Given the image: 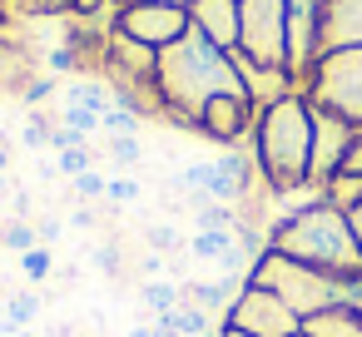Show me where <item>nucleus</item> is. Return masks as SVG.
<instances>
[{
	"label": "nucleus",
	"instance_id": "1",
	"mask_svg": "<svg viewBox=\"0 0 362 337\" xmlns=\"http://www.w3.org/2000/svg\"><path fill=\"white\" fill-rule=\"evenodd\" d=\"M154 95H159V105L179 124L199 129V114H204L209 100H218V95H248V90H243V80L233 70V55L218 50L214 40H204L189 25L169 50L154 55Z\"/></svg>",
	"mask_w": 362,
	"mask_h": 337
},
{
	"label": "nucleus",
	"instance_id": "2",
	"mask_svg": "<svg viewBox=\"0 0 362 337\" xmlns=\"http://www.w3.org/2000/svg\"><path fill=\"white\" fill-rule=\"evenodd\" d=\"M263 248H273V253H283L293 263H308L317 273H332V278H362V248L352 238V223L322 194H313L303 208L283 213L268 228Z\"/></svg>",
	"mask_w": 362,
	"mask_h": 337
},
{
	"label": "nucleus",
	"instance_id": "3",
	"mask_svg": "<svg viewBox=\"0 0 362 337\" xmlns=\"http://www.w3.org/2000/svg\"><path fill=\"white\" fill-rule=\"evenodd\" d=\"M253 164L273 199L308 194L313 174V105L303 95H288L268 110H258L253 124Z\"/></svg>",
	"mask_w": 362,
	"mask_h": 337
},
{
	"label": "nucleus",
	"instance_id": "4",
	"mask_svg": "<svg viewBox=\"0 0 362 337\" xmlns=\"http://www.w3.org/2000/svg\"><path fill=\"white\" fill-rule=\"evenodd\" d=\"M248 283L278 292L298 317H313V312H327V307H347V302H352V278L317 273V268L293 263V258H283V253H273V248H258Z\"/></svg>",
	"mask_w": 362,
	"mask_h": 337
},
{
	"label": "nucleus",
	"instance_id": "5",
	"mask_svg": "<svg viewBox=\"0 0 362 337\" xmlns=\"http://www.w3.org/2000/svg\"><path fill=\"white\" fill-rule=\"evenodd\" d=\"M303 100L313 110H327L337 119H347L352 129H362V50H332L322 60H313V70L298 80Z\"/></svg>",
	"mask_w": 362,
	"mask_h": 337
},
{
	"label": "nucleus",
	"instance_id": "6",
	"mask_svg": "<svg viewBox=\"0 0 362 337\" xmlns=\"http://www.w3.org/2000/svg\"><path fill=\"white\" fill-rule=\"evenodd\" d=\"M238 50L253 65L288 70V0H238Z\"/></svg>",
	"mask_w": 362,
	"mask_h": 337
},
{
	"label": "nucleus",
	"instance_id": "7",
	"mask_svg": "<svg viewBox=\"0 0 362 337\" xmlns=\"http://www.w3.org/2000/svg\"><path fill=\"white\" fill-rule=\"evenodd\" d=\"M223 322L233 332H243V337H298L303 332V317L278 292H268L258 283H243V292L233 297V307H228Z\"/></svg>",
	"mask_w": 362,
	"mask_h": 337
},
{
	"label": "nucleus",
	"instance_id": "8",
	"mask_svg": "<svg viewBox=\"0 0 362 337\" xmlns=\"http://www.w3.org/2000/svg\"><path fill=\"white\" fill-rule=\"evenodd\" d=\"M115 30L124 40H134V45H144V50L159 55V50H169L189 30V11L154 6V0H129V6H119V16H115Z\"/></svg>",
	"mask_w": 362,
	"mask_h": 337
},
{
	"label": "nucleus",
	"instance_id": "9",
	"mask_svg": "<svg viewBox=\"0 0 362 337\" xmlns=\"http://www.w3.org/2000/svg\"><path fill=\"white\" fill-rule=\"evenodd\" d=\"M357 134H362V129H352L347 119H337V114H327V110H313V174H308L313 194H322V184L342 174V164H347Z\"/></svg>",
	"mask_w": 362,
	"mask_h": 337
},
{
	"label": "nucleus",
	"instance_id": "10",
	"mask_svg": "<svg viewBox=\"0 0 362 337\" xmlns=\"http://www.w3.org/2000/svg\"><path fill=\"white\" fill-rule=\"evenodd\" d=\"M253 124H258V105H253L248 95H218V100H209L204 114H199V134L214 139V144H223V149L253 139Z\"/></svg>",
	"mask_w": 362,
	"mask_h": 337
},
{
	"label": "nucleus",
	"instance_id": "11",
	"mask_svg": "<svg viewBox=\"0 0 362 337\" xmlns=\"http://www.w3.org/2000/svg\"><path fill=\"white\" fill-rule=\"evenodd\" d=\"M327 0H288V75L303 80L317 60V25Z\"/></svg>",
	"mask_w": 362,
	"mask_h": 337
},
{
	"label": "nucleus",
	"instance_id": "12",
	"mask_svg": "<svg viewBox=\"0 0 362 337\" xmlns=\"http://www.w3.org/2000/svg\"><path fill=\"white\" fill-rule=\"evenodd\" d=\"M332 50H362V0H327L317 25V60Z\"/></svg>",
	"mask_w": 362,
	"mask_h": 337
},
{
	"label": "nucleus",
	"instance_id": "13",
	"mask_svg": "<svg viewBox=\"0 0 362 337\" xmlns=\"http://www.w3.org/2000/svg\"><path fill=\"white\" fill-rule=\"evenodd\" d=\"M189 25L214 40L218 50H238V0H194L189 6Z\"/></svg>",
	"mask_w": 362,
	"mask_h": 337
},
{
	"label": "nucleus",
	"instance_id": "14",
	"mask_svg": "<svg viewBox=\"0 0 362 337\" xmlns=\"http://www.w3.org/2000/svg\"><path fill=\"white\" fill-rule=\"evenodd\" d=\"M238 243H253L243 228H209V233H189V258L194 263H218L223 253H233Z\"/></svg>",
	"mask_w": 362,
	"mask_h": 337
},
{
	"label": "nucleus",
	"instance_id": "15",
	"mask_svg": "<svg viewBox=\"0 0 362 337\" xmlns=\"http://www.w3.org/2000/svg\"><path fill=\"white\" fill-rule=\"evenodd\" d=\"M303 332L308 337H362V317L352 307H327V312L303 317Z\"/></svg>",
	"mask_w": 362,
	"mask_h": 337
},
{
	"label": "nucleus",
	"instance_id": "16",
	"mask_svg": "<svg viewBox=\"0 0 362 337\" xmlns=\"http://www.w3.org/2000/svg\"><path fill=\"white\" fill-rule=\"evenodd\" d=\"M60 100H65V105H85V110H95V114L105 119V114L119 105V90H110L105 80H70Z\"/></svg>",
	"mask_w": 362,
	"mask_h": 337
},
{
	"label": "nucleus",
	"instance_id": "17",
	"mask_svg": "<svg viewBox=\"0 0 362 337\" xmlns=\"http://www.w3.org/2000/svg\"><path fill=\"white\" fill-rule=\"evenodd\" d=\"M139 302H144L154 317H169V312L184 302V288H179L174 278H144V283H139Z\"/></svg>",
	"mask_w": 362,
	"mask_h": 337
},
{
	"label": "nucleus",
	"instance_id": "18",
	"mask_svg": "<svg viewBox=\"0 0 362 337\" xmlns=\"http://www.w3.org/2000/svg\"><path fill=\"white\" fill-rule=\"evenodd\" d=\"M16 263H21V278H25L30 288H45V283L55 278V248H50V243H35V248H25Z\"/></svg>",
	"mask_w": 362,
	"mask_h": 337
},
{
	"label": "nucleus",
	"instance_id": "19",
	"mask_svg": "<svg viewBox=\"0 0 362 337\" xmlns=\"http://www.w3.org/2000/svg\"><path fill=\"white\" fill-rule=\"evenodd\" d=\"M159 322H164V327H174L179 337H209V327H214V317H209L199 302H189V297H184L169 317H159Z\"/></svg>",
	"mask_w": 362,
	"mask_h": 337
},
{
	"label": "nucleus",
	"instance_id": "20",
	"mask_svg": "<svg viewBox=\"0 0 362 337\" xmlns=\"http://www.w3.org/2000/svg\"><path fill=\"white\" fill-rule=\"evenodd\" d=\"M35 307H40V292L35 288H25V292H16L11 297V307H6V322H0V332H21V327H30V317H35Z\"/></svg>",
	"mask_w": 362,
	"mask_h": 337
},
{
	"label": "nucleus",
	"instance_id": "21",
	"mask_svg": "<svg viewBox=\"0 0 362 337\" xmlns=\"http://www.w3.org/2000/svg\"><path fill=\"white\" fill-rule=\"evenodd\" d=\"M55 169H60V179L70 184V179H80L85 169H95V144H75V149H55Z\"/></svg>",
	"mask_w": 362,
	"mask_h": 337
},
{
	"label": "nucleus",
	"instance_id": "22",
	"mask_svg": "<svg viewBox=\"0 0 362 337\" xmlns=\"http://www.w3.org/2000/svg\"><path fill=\"white\" fill-rule=\"evenodd\" d=\"M0 243H6V248H11V253L21 258L25 248H35V243H40V228H35L30 218H11L6 228H0Z\"/></svg>",
	"mask_w": 362,
	"mask_h": 337
},
{
	"label": "nucleus",
	"instance_id": "23",
	"mask_svg": "<svg viewBox=\"0 0 362 337\" xmlns=\"http://www.w3.org/2000/svg\"><path fill=\"white\" fill-rule=\"evenodd\" d=\"M60 124L75 129L80 139H95V134H100V114L85 110V105H65V100H60Z\"/></svg>",
	"mask_w": 362,
	"mask_h": 337
},
{
	"label": "nucleus",
	"instance_id": "24",
	"mask_svg": "<svg viewBox=\"0 0 362 337\" xmlns=\"http://www.w3.org/2000/svg\"><path fill=\"white\" fill-rule=\"evenodd\" d=\"M100 134H105V139H115V134H139V110L115 105V110L100 119Z\"/></svg>",
	"mask_w": 362,
	"mask_h": 337
},
{
	"label": "nucleus",
	"instance_id": "25",
	"mask_svg": "<svg viewBox=\"0 0 362 337\" xmlns=\"http://www.w3.org/2000/svg\"><path fill=\"white\" fill-rule=\"evenodd\" d=\"M105 184H110V174L85 169L80 179H70V194H75V203H100V199H105Z\"/></svg>",
	"mask_w": 362,
	"mask_h": 337
},
{
	"label": "nucleus",
	"instance_id": "26",
	"mask_svg": "<svg viewBox=\"0 0 362 337\" xmlns=\"http://www.w3.org/2000/svg\"><path fill=\"white\" fill-rule=\"evenodd\" d=\"M105 154H110L115 164H124V169H134V164L144 159V149H139V134H115V139H105Z\"/></svg>",
	"mask_w": 362,
	"mask_h": 337
},
{
	"label": "nucleus",
	"instance_id": "27",
	"mask_svg": "<svg viewBox=\"0 0 362 337\" xmlns=\"http://www.w3.org/2000/svg\"><path fill=\"white\" fill-rule=\"evenodd\" d=\"M144 243H149L154 253H164V258H169V253H179V248H189V243L179 238V228H174V223H149V228H144Z\"/></svg>",
	"mask_w": 362,
	"mask_h": 337
},
{
	"label": "nucleus",
	"instance_id": "28",
	"mask_svg": "<svg viewBox=\"0 0 362 337\" xmlns=\"http://www.w3.org/2000/svg\"><path fill=\"white\" fill-rule=\"evenodd\" d=\"M139 179L134 174H110V184H105V203H139Z\"/></svg>",
	"mask_w": 362,
	"mask_h": 337
},
{
	"label": "nucleus",
	"instance_id": "29",
	"mask_svg": "<svg viewBox=\"0 0 362 337\" xmlns=\"http://www.w3.org/2000/svg\"><path fill=\"white\" fill-rule=\"evenodd\" d=\"M95 273H100V278H115V273H119V248L100 243V248H95Z\"/></svg>",
	"mask_w": 362,
	"mask_h": 337
},
{
	"label": "nucleus",
	"instance_id": "30",
	"mask_svg": "<svg viewBox=\"0 0 362 337\" xmlns=\"http://www.w3.org/2000/svg\"><path fill=\"white\" fill-rule=\"evenodd\" d=\"M50 70L70 75V70H75V50H50Z\"/></svg>",
	"mask_w": 362,
	"mask_h": 337
},
{
	"label": "nucleus",
	"instance_id": "31",
	"mask_svg": "<svg viewBox=\"0 0 362 337\" xmlns=\"http://www.w3.org/2000/svg\"><path fill=\"white\" fill-rule=\"evenodd\" d=\"M50 95H55V85H50V80H40V85H30V90H25V105H40V100H50Z\"/></svg>",
	"mask_w": 362,
	"mask_h": 337
},
{
	"label": "nucleus",
	"instance_id": "32",
	"mask_svg": "<svg viewBox=\"0 0 362 337\" xmlns=\"http://www.w3.org/2000/svg\"><path fill=\"white\" fill-rule=\"evenodd\" d=\"M342 174H362V134H357V144H352V154H347Z\"/></svg>",
	"mask_w": 362,
	"mask_h": 337
},
{
	"label": "nucleus",
	"instance_id": "33",
	"mask_svg": "<svg viewBox=\"0 0 362 337\" xmlns=\"http://www.w3.org/2000/svg\"><path fill=\"white\" fill-rule=\"evenodd\" d=\"M347 223H352V238H357V248H362V203L347 208Z\"/></svg>",
	"mask_w": 362,
	"mask_h": 337
},
{
	"label": "nucleus",
	"instance_id": "34",
	"mask_svg": "<svg viewBox=\"0 0 362 337\" xmlns=\"http://www.w3.org/2000/svg\"><path fill=\"white\" fill-rule=\"evenodd\" d=\"M357 317H362V278H352V302H347Z\"/></svg>",
	"mask_w": 362,
	"mask_h": 337
},
{
	"label": "nucleus",
	"instance_id": "35",
	"mask_svg": "<svg viewBox=\"0 0 362 337\" xmlns=\"http://www.w3.org/2000/svg\"><path fill=\"white\" fill-rule=\"evenodd\" d=\"M154 6H179V11H189V6H194V0H154Z\"/></svg>",
	"mask_w": 362,
	"mask_h": 337
},
{
	"label": "nucleus",
	"instance_id": "36",
	"mask_svg": "<svg viewBox=\"0 0 362 337\" xmlns=\"http://www.w3.org/2000/svg\"><path fill=\"white\" fill-rule=\"evenodd\" d=\"M0 174H11V149H0Z\"/></svg>",
	"mask_w": 362,
	"mask_h": 337
},
{
	"label": "nucleus",
	"instance_id": "37",
	"mask_svg": "<svg viewBox=\"0 0 362 337\" xmlns=\"http://www.w3.org/2000/svg\"><path fill=\"white\" fill-rule=\"evenodd\" d=\"M11 337H35V332H30V327H21V332H11Z\"/></svg>",
	"mask_w": 362,
	"mask_h": 337
},
{
	"label": "nucleus",
	"instance_id": "38",
	"mask_svg": "<svg viewBox=\"0 0 362 337\" xmlns=\"http://www.w3.org/2000/svg\"><path fill=\"white\" fill-rule=\"evenodd\" d=\"M218 337H243V332H233V327H223V332H218Z\"/></svg>",
	"mask_w": 362,
	"mask_h": 337
},
{
	"label": "nucleus",
	"instance_id": "39",
	"mask_svg": "<svg viewBox=\"0 0 362 337\" xmlns=\"http://www.w3.org/2000/svg\"><path fill=\"white\" fill-rule=\"evenodd\" d=\"M298 337H308V332H298Z\"/></svg>",
	"mask_w": 362,
	"mask_h": 337
},
{
	"label": "nucleus",
	"instance_id": "40",
	"mask_svg": "<svg viewBox=\"0 0 362 337\" xmlns=\"http://www.w3.org/2000/svg\"><path fill=\"white\" fill-rule=\"evenodd\" d=\"M70 6H75V0H70Z\"/></svg>",
	"mask_w": 362,
	"mask_h": 337
}]
</instances>
